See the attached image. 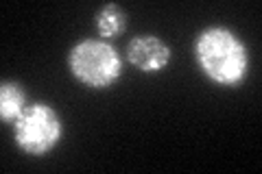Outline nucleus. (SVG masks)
Returning <instances> with one entry per match:
<instances>
[{
  "label": "nucleus",
  "instance_id": "obj_1",
  "mask_svg": "<svg viewBox=\"0 0 262 174\" xmlns=\"http://www.w3.org/2000/svg\"><path fill=\"white\" fill-rule=\"evenodd\" d=\"M194 61L221 87H236L249 72V53L232 29L208 27L194 39Z\"/></svg>",
  "mask_w": 262,
  "mask_h": 174
},
{
  "label": "nucleus",
  "instance_id": "obj_2",
  "mask_svg": "<svg viewBox=\"0 0 262 174\" xmlns=\"http://www.w3.org/2000/svg\"><path fill=\"white\" fill-rule=\"evenodd\" d=\"M68 70L90 89H110L122 77V57L110 41L85 37L68 51Z\"/></svg>",
  "mask_w": 262,
  "mask_h": 174
},
{
  "label": "nucleus",
  "instance_id": "obj_3",
  "mask_svg": "<svg viewBox=\"0 0 262 174\" xmlns=\"http://www.w3.org/2000/svg\"><path fill=\"white\" fill-rule=\"evenodd\" d=\"M11 127L15 146L31 157L53 153L63 137V120L59 111L48 103H29Z\"/></svg>",
  "mask_w": 262,
  "mask_h": 174
},
{
  "label": "nucleus",
  "instance_id": "obj_4",
  "mask_svg": "<svg viewBox=\"0 0 262 174\" xmlns=\"http://www.w3.org/2000/svg\"><path fill=\"white\" fill-rule=\"evenodd\" d=\"M170 59H173V48L153 33H140L131 37L127 44V61L142 74L162 72L164 68H168Z\"/></svg>",
  "mask_w": 262,
  "mask_h": 174
},
{
  "label": "nucleus",
  "instance_id": "obj_5",
  "mask_svg": "<svg viewBox=\"0 0 262 174\" xmlns=\"http://www.w3.org/2000/svg\"><path fill=\"white\" fill-rule=\"evenodd\" d=\"M29 107V94L18 81L0 83V120L5 124H13Z\"/></svg>",
  "mask_w": 262,
  "mask_h": 174
},
{
  "label": "nucleus",
  "instance_id": "obj_6",
  "mask_svg": "<svg viewBox=\"0 0 262 174\" xmlns=\"http://www.w3.org/2000/svg\"><path fill=\"white\" fill-rule=\"evenodd\" d=\"M94 24H96V31L103 39H110V37H118L127 31V13L120 5L116 3H107L103 5L101 9L96 11L94 15Z\"/></svg>",
  "mask_w": 262,
  "mask_h": 174
}]
</instances>
